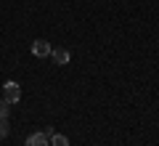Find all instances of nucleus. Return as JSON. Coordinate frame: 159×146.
<instances>
[{
  "instance_id": "f257e3e1",
  "label": "nucleus",
  "mask_w": 159,
  "mask_h": 146,
  "mask_svg": "<svg viewBox=\"0 0 159 146\" xmlns=\"http://www.w3.org/2000/svg\"><path fill=\"white\" fill-rule=\"evenodd\" d=\"M3 98H6L8 104H16L19 98H21V88H19L16 80H8V82L3 85Z\"/></svg>"
},
{
  "instance_id": "20e7f679",
  "label": "nucleus",
  "mask_w": 159,
  "mask_h": 146,
  "mask_svg": "<svg viewBox=\"0 0 159 146\" xmlns=\"http://www.w3.org/2000/svg\"><path fill=\"white\" fill-rule=\"evenodd\" d=\"M51 56H53V61H56L58 67H64V64H69L72 53H69L66 48H53V51H51Z\"/></svg>"
},
{
  "instance_id": "f03ea898",
  "label": "nucleus",
  "mask_w": 159,
  "mask_h": 146,
  "mask_svg": "<svg viewBox=\"0 0 159 146\" xmlns=\"http://www.w3.org/2000/svg\"><path fill=\"white\" fill-rule=\"evenodd\" d=\"M51 51H53V48H51V43H48V40H34V43H32V53H34L37 59L51 56Z\"/></svg>"
},
{
  "instance_id": "423d86ee",
  "label": "nucleus",
  "mask_w": 159,
  "mask_h": 146,
  "mask_svg": "<svg viewBox=\"0 0 159 146\" xmlns=\"http://www.w3.org/2000/svg\"><path fill=\"white\" fill-rule=\"evenodd\" d=\"M8 130H11V128H8V117H3V120H0V138H6Z\"/></svg>"
},
{
  "instance_id": "0eeeda50",
  "label": "nucleus",
  "mask_w": 159,
  "mask_h": 146,
  "mask_svg": "<svg viewBox=\"0 0 159 146\" xmlns=\"http://www.w3.org/2000/svg\"><path fill=\"white\" fill-rule=\"evenodd\" d=\"M3 117H8V101L6 98H0V120Z\"/></svg>"
},
{
  "instance_id": "39448f33",
  "label": "nucleus",
  "mask_w": 159,
  "mask_h": 146,
  "mask_svg": "<svg viewBox=\"0 0 159 146\" xmlns=\"http://www.w3.org/2000/svg\"><path fill=\"white\" fill-rule=\"evenodd\" d=\"M51 146H69V138L64 133H53L51 135Z\"/></svg>"
},
{
  "instance_id": "7ed1b4c3",
  "label": "nucleus",
  "mask_w": 159,
  "mask_h": 146,
  "mask_svg": "<svg viewBox=\"0 0 159 146\" xmlns=\"http://www.w3.org/2000/svg\"><path fill=\"white\" fill-rule=\"evenodd\" d=\"M48 141H51V133H43V130L27 135V146H48Z\"/></svg>"
}]
</instances>
